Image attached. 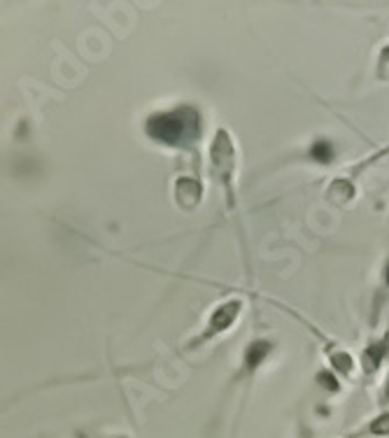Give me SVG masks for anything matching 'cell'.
I'll return each instance as SVG.
<instances>
[{
    "mask_svg": "<svg viewBox=\"0 0 389 438\" xmlns=\"http://www.w3.org/2000/svg\"><path fill=\"white\" fill-rule=\"evenodd\" d=\"M145 130L152 140L168 147H182L189 145L200 135V115L196 108L180 106L168 112L152 115L145 124Z\"/></svg>",
    "mask_w": 389,
    "mask_h": 438,
    "instance_id": "6da1fadb",
    "label": "cell"
},
{
    "mask_svg": "<svg viewBox=\"0 0 389 438\" xmlns=\"http://www.w3.org/2000/svg\"><path fill=\"white\" fill-rule=\"evenodd\" d=\"M317 382L324 385V387H329V391H338V389H340L338 380H336V378H334L331 373H329V371H322V373L317 376Z\"/></svg>",
    "mask_w": 389,
    "mask_h": 438,
    "instance_id": "52a82bcc",
    "label": "cell"
},
{
    "mask_svg": "<svg viewBox=\"0 0 389 438\" xmlns=\"http://www.w3.org/2000/svg\"><path fill=\"white\" fill-rule=\"evenodd\" d=\"M364 434L366 436H389V413L375 417V420L366 427Z\"/></svg>",
    "mask_w": 389,
    "mask_h": 438,
    "instance_id": "8992f818",
    "label": "cell"
},
{
    "mask_svg": "<svg viewBox=\"0 0 389 438\" xmlns=\"http://www.w3.org/2000/svg\"><path fill=\"white\" fill-rule=\"evenodd\" d=\"M385 283L389 287V261H387V266H385Z\"/></svg>",
    "mask_w": 389,
    "mask_h": 438,
    "instance_id": "9c48e42d",
    "label": "cell"
},
{
    "mask_svg": "<svg viewBox=\"0 0 389 438\" xmlns=\"http://www.w3.org/2000/svg\"><path fill=\"white\" fill-rule=\"evenodd\" d=\"M382 401H389V378H387V382H385V396H382Z\"/></svg>",
    "mask_w": 389,
    "mask_h": 438,
    "instance_id": "ba28073f",
    "label": "cell"
},
{
    "mask_svg": "<svg viewBox=\"0 0 389 438\" xmlns=\"http://www.w3.org/2000/svg\"><path fill=\"white\" fill-rule=\"evenodd\" d=\"M241 308H243L241 301H229V303L219 305V308L212 312V317H210V322H207V326H205L203 336H200L193 345L203 343V341H207V338H212V336H217V333H222V331L229 329V326L238 319V312H241Z\"/></svg>",
    "mask_w": 389,
    "mask_h": 438,
    "instance_id": "7a4b0ae2",
    "label": "cell"
},
{
    "mask_svg": "<svg viewBox=\"0 0 389 438\" xmlns=\"http://www.w3.org/2000/svg\"><path fill=\"white\" fill-rule=\"evenodd\" d=\"M387 350H389V333L385 336V341H378V343L368 345V348L364 350V355H361V362H364L366 373H375V371H378V366L382 364V359L387 357Z\"/></svg>",
    "mask_w": 389,
    "mask_h": 438,
    "instance_id": "277c9868",
    "label": "cell"
},
{
    "mask_svg": "<svg viewBox=\"0 0 389 438\" xmlns=\"http://www.w3.org/2000/svg\"><path fill=\"white\" fill-rule=\"evenodd\" d=\"M77 438H87V436H82V434H77Z\"/></svg>",
    "mask_w": 389,
    "mask_h": 438,
    "instance_id": "8fae6325",
    "label": "cell"
},
{
    "mask_svg": "<svg viewBox=\"0 0 389 438\" xmlns=\"http://www.w3.org/2000/svg\"><path fill=\"white\" fill-rule=\"evenodd\" d=\"M310 159L317 161V163H322V166H327V163H331L334 161V145H331V140H327V138H317L313 142V147H310Z\"/></svg>",
    "mask_w": 389,
    "mask_h": 438,
    "instance_id": "5b68a950",
    "label": "cell"
},
{
    "mask_svg": "<svg viewBox=\"0 0 389 438\" xmlns=\"http://www.w3.org/2000/svg\"><path fill=\"white\" fill-rule=\"evenodd\" d=\"M298 438H313V434H308V431H301V436Z\"/></svg>",
    "mask_w": 389,
    "mask_h": 438,
    "instance_id": "30bf717a",
    "label": "cell"
},
{
    "mask_svg": "<svg viewBox=\"0 0 389 438\" xmlns=\"http://www.w3.org/2000/svg\"><path fill=\"white\" fill-rule=\"evenodd\" d=\"M270 352H273V343L270 341H263V338L252 341L248 348H245V373H254Z\"/></svg>",
    "mask_w": 389,
    "mask_h": 438,
    "instance_id": "3957f363",
    "label": "cell"
},
{
    "mask_svg": "<svg viewBox=\"0 0 389 438\" xmlns=\"http://www.w3.org/2000/svg\"><path fill=\"white\" fill-rule=\"evenodd\" d=\"M116 438H121V436H116Z\"/></svg>",
    "mask_w": 389,
    "mask_h": 438,
    "instance_id": "7c38bea8",
    "label": "cell"
}]
</instances>
